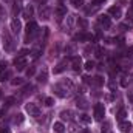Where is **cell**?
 Returning a JSON list of instances; mask_svg holds the SVG:
<instances>
[{
    "label": "cell",
    "mask_w": 133,
    "mask_h": 133,
    "mask_svg": "<svg viewBox=\"0 0 133 133\" xmlns=\"http://www.w3.org/2000/svg\"><path fill=\"white\" fill-rule=\"evenodd\" d=\"M25 31H26V36H25V42H30V40L33 39L34 36H37V33H39L36 22H28V25H26Z\"/></svg>",
    "instance_id": "1"
},
{
    "label": "cell",
    "mask_w": 133,
    "mask_h": 133,
    "mask_svg": "<svg viewBox=\"0 0 133 133\" xmlns=\"http://www.w3.org/2000/svg\"><path fill=\"white\" fill-rule=\"evenodd\" d=\"M93 111H95V119H96V121H102V119H104V116H105V108H104L102 104H96L95 108H93Z\"/></svg>",
    "instance_id": "2"
},
{
    "label": "cell",
    "mask_w": 133,
    "mask_h": 133,
    "mask_svg": "<svg viewBox=\"0 0 133 133\" xmlns=\"http://www.w3.org/2000/svg\"><path fill=\"white\" fill-rule=\"evenodd\" d=\"M3 46H5V50L6 51H12V48H14V42H12V37L9 36V33L8 31H5V34H3Z\"/></svg>",
    "instance_id": "3"
},
{
    "label": "cell",
    "mask_w": 133,
    "mask_h": 133,
    "mask_svg": "<svg viewBox=\"0 0 133 133\" xmlns=\"http://www.w3.org/2000/svg\"><path fill=\"white\" fill-rule=\"evenodd\" d=\"M26 111L30 113V116H34V118H37L40 115V108L36 104H26Z\"/></svg>",
    "instance_id": "4"
},
{
    "label": "cell",
    "mask_w": 133,
    "mask_h": 133,
    "mask_svg": "<svg viewBox=\"0 0 133 133\" xmlns=\"http://www.w3.org/2000/svg\"><path fill=\"white\" fill-rule=\"evenodd\" d=\"M14 65H16V68H17L19 71H22V70H25V66H26V59L22 57V56H19V57L14 59Z\"/></svg>",
    "instance_id": "5"
},
{
    "label": "cell",
    "mask_w": 133,
    "mask_h": 133,
    "mask_svg": "<svg viewBox=\"0 0 133 133\" xmlns=\"http://www.w3.org/2000/svg\"><path fill=\"white\" fill-rule=\"evenodd\" d=\"M74 40H79V42H90L93 40V36L88 33H79L74 36Z\"/></svg>",
    "instance_id": "6"
},
{
    "label": "cell",
    "mask_w": 133,
    "mask_h": 133,
    "mask_svg": "<svg viewBox=\"0 0 133 133\" xmlns=\"http://www.w3.org/2000/svg\"><path fill=\"white\" fill-rule=\"evenodd\" d=\"M99 25L104 28V30H108V28L111 26V20H110V17H108V16H101L99 17Z\"/></svg>",
    "instance_id": "7"
},
{
    "label": "cell",
    "mask_w": 133,
    "mask_h": 133,
    "mask_svg": "<svg viewBox=\"0 0 133 133\" xmlns=\"http://www.w3.org/2000/svg\"><path fill=\"white\" fill-rule=\"evenodd\" d=\"M20 30H22V23H20V20L12 19V20H11V31H12L14 34H19L20 33Z\"/></svg>",
    "instance_id": "8"
},
{
    "label": "cell",
    "mask_w": 133,
    "mask_h": 133,
    "mask_svg": "<svg viewBox=\"0 0 133 133\" xmlns=\"http://www.w3.org/2000/svg\"><path fill=\"white\" fill-rule=\"evenodd\" d=\"M8 76H9V73L6 70V62H0V82H3Z\"/></svg>",
    "instance_id": "9"
},
{
    "label": "cell",
    "mask_w": 133,
    "mask_h": 133,
    "mask_svg": "<svg viewBox=\"0 0 133 133\" xmlns=\"http://www.w3.org/2000/svg\"><path fill=\"white\" fill-rule=\"evenodd\" d=\"M108 14H110L111 17H115V19H119V17L122 16V11H121L119 6H111V8L108 9Z\"/></svg>",
    "instance_id": "10"
},
{
    "label": "cell",
    "mask_w": 133,
    "mask_h": 133,
    "mask_svg": "<svg viewBox=\"0 0 133 133\" xmlns=\"http://www.w3.org/2000/svg\"><path fill=\"white\" fill-rule=\"evenodd\" d=\"M71 66H73L74 71H81V68H82V59L81 57H73L71 59Z\"/></svg>",
    "instance_id": "11"
},
{
    "label": "cell",
    "mask_w": 133,
    "mask_h": 133,
    "mask_svg": "<svg viewBox=\"0 0 133 133\" xmlns=\"http://www.w3.org/2000/svg\"><path fill=\"white\" fill-rule=\"evenodd\" d=\"M54 14H56L59 19H61V17H65L66 16V8L64 6V5H59V6L54 9Z\"/></svg>",
    "instance_id": "12"
},
{
    "label": "cell",
    "mask_w": 133,
    "mask_h": 133,
    "mask_svg": "<svg viewBox=\"0 0 133 133\" xmlns=\"http://www.w3.org/2000/svg\"><path fill=\"white\" fill-rule=\"evenodd\" d=\"M119 129L125 133L130 132V130H132V122H130V121H121V122H119Z\"/></svg>",
    "instance_id": "13"
},
{
    "label": "cell",
    "mask_w": 133,
    "mask_h": 133,
    "mask_svg": "<svg viewBox=\"0 0 133 133\" xmlns=\"http://www.w3.org/2000/svg\"><path fill=\"white\" fill-rule=\"evenodd\" d=\"M33 14H34L33 6H31V5H28V6L23 9V17H25V19H30V17H33Z\"/></svg>",
    "instance_id": "14"
},
{
    "label": "cell",
    "mask_w": 133,
    "mask_h": 133,
    "mask_svg": "<svg viewBox=\"0 0 133 133\" xmlns=\"http://www.w3.org/2000/svg\"><path fill=\"white\" fill-rule=\"evenodd\" d=\"M53 130H54L56 133H64V130H65V125H64L62 122H54Z\"/></svg>",
    "instance_id": "15"
},
{
    "label": "cell",
    "mask_w": 133,
    "mask_h": 133,
    "mask_svg": "<svg viewBox=\"0 0 133 133\" xmlns=\"http://www.w3.org/2000/svg\"><path fill=\"white\" fill-rule=\"evenodd\" d=\"M50 14H51V9H50V8H45V9L40 11V19L46 20V19H50Z\"/></svg>",
    "instance_id": "16"
},
{
    "label": "cell",
    "mask_w": 133,
    "mask_h": 133,
    "mask_svg": "<svg viewBox=\"0 0 133 133\" xmlns=\"http://www.w3.org/2000/svg\"><path fill=\"white\" fill-rule=\"evenodd\" d=\"M125 116H127V111H125L124 108H121V110L118 111V115H116V119L121 122V121H124V119H125Z\"/></svg>",
    "instance_id": "17"
},
{
    "label": "cell",
    "mask_w": 133,
    "mask_h": 133,
    "mask_svg": "<svg viewBox=\"0 0 133 133\" xmlns=\"http://www.w3.org/2000/svg\"><path fill=\"white\" fill-rule=\"evenodd\" d=\"M23 115L22 113H19V115H14V118H12V124H22L23 122Z\"/></svg>",
    "instance_id": "18"
},
{
    "label": "cell",
    "mask_w": 133,
    "mask_h": 133,
    "mask_svg": "<svg viewBox=\"0 0 133 133\" xmlns=\"http://www.w3.org/2000/svg\"><path fill=\"white\" fill-rule=\"evenodd\" d=\"M64 70H65V61H64V62H61L59 65L56 66V68L53 70V73H54V74H59V73H62Z\"/></svg>",
    "instance_id": "19"
},
{
    "label": "cell",
    "mask_w": 133,
    "mask_h": 133,
    "mask_svg": "<svg viewBox=\"0 0 133 133\" xmlns=\"http://www.w3.org/2000/svg\"><path fill=\"white\" fill-rule=\"evenodd\" d=\"M53 90H54V93H56L57 96H61V98H64V96L66 95V93H64V90L61 88V85H54V87H53Z\"/></svg>",
    "instance_id": "20"
},
{
    "label": "cell",
    "mask_w": 133,
    "mask_h": 133,
    "mask_svg": "<svg viewBox=\"0 0 133 133\" xmlns=\"http://www.w3.org/2000/svg\"><path fill=\"white\" fill-rule=\"evenodd\" d=\"M46 77H48V76H46V70H43V71H42V73L37 76V81L43 84V82H46Z\"/></svg>",
    "instance_id": "21"
},
{
    "label": "cell",
    "mask_w": 133,
    "mask_h": 133,
    "mask_svg": "<svg viewBox=\"0 0 133 133\" xmlns=\"http://www.w3.org/2000/svg\"><path fill=\"white\" fill-rule=\"evenodd\" d=\"M93 85H96V87H101V85H104V79H102L101 76H96V77H93Z\"/></svg>",
    "instance_id": "22"
},
{
    "label": "cell",
    "mask_w": 133,
    "mask_h": 133,
    "mask_svg": "<svg viewBox=\"0 0 133 133\" xmlns=\"http://www.w3.org/2000/svg\"><path fill=\"white\" fill-rule=\"evenodd\" d=\"M76 105H77L79 108H87V101L81 98V99H77V101H76Z\"/></svg>",
    "instance_id": "23"
},
{
    "label": "cell",
    "mask_w": 133,
    "mask_h": 133,
    "mask_svg": "<svg viewBox=\"0 0 133 133\" xmlns=\"http://www.w3.org/2000/svg\"><path fill=\"white\" fill-rule=\"evenodd\" d=\"M33 90H34V87H33V85H26V87L23 88V91H22V95H23V96H26V95H30V93H31Z\"/></svg>",
    "instance_id": "24"
},
{
    "label": "cell",
    "mask_w": 133,
    "mask_h": 133,
    "mask_svg": "<svg viewBox=\"0 0 133 133\" xmlns=\"http://www.w3.org/2000/svg\"><path fill=\"white\" fill-rule=\"evenodd\" d=\"M79 119H81L82 122H85V124H88V122H91V118H90L88 115H81V116H79Z\"/></svg>",
    "instance_id": "25"
},
{
    "label": "cell",
    "mask_w": 133,
    "mask_h": 133,
    "mask_svg": "<svg viewBox=\"0 0 133 133\" xmlns=\"http://www.w3.org/2000/svg\"><path fill=\"white\" fill-rule=\"evenodd\" d=\"M70 116H71V111H68V110H62L61 111V118L62 119H70Z\"/></svg>",
    "instance_id": "26"
},
{
    "label": "cell",
    "mask_w": 133,
    "mask_h": 133,
    "mask_svg": "<svg viewBox=\"0 0 133 133\" xmlns=\"http://www.w3.org/2000/svg\"><path fill=\"white\" fill-rule=\"evenodd\" d=\"M71 2V5L74 6V8H81L82 5H84V0H70Z\"/></svg>",
    "instance_id": "27"
},
{
    "label": "cell",
    "mask_w": 133,
    "mask_h": 133,
    "mask_svg": "<svg viewBox=\"0 0 133 133\" xmlns=\"http://www.w3.org/2000/svg\"><path fill=\"white\" fill-rule=\"evenodd\" d=\"M84 68H85L87 71H91V70L95 68V62H91V61H88V62H85V65H84Z\"/></svg>",
    "instance_id": "28"
},
{
    "label": "cell",
    "mask_w": 133,
    "mask_h": 133,
    "mask_svg": "<svg viewBox=\"0 0 133 133\" xmlns=\"http://www.w3.org/2000/svg\"><path fill=\"white\" fill-rule=\"evenodd\" d=\"M87 25H88V23H87L85 19H79V20H77V26H79V28H87Z\"/></svg>",
    "instance_id": "29"
},
{
    "label": "cell",
    "mask_w": 133,
    "mask_h": 133,
    "mask_svg": "<svg viewBox=\"0 0 133 133\" xmlns=\"http://www.w3.org/2000/svg\"><path fill=\"white\" fill-rule=\"evenodd\" d=\"M14 87H17V85H22L23 84V79L22 77H16V79H12V82H11Z\"/></svg>",
    "instance_id": "30"
},
{
    "label": "cell",
    "mask_w": 133,
    "mask_h": 133,
    "mask_svg": "<svg viewBox=\"0 0 133 133\" xmlns=\"http://www.w3.org/2000/svg\"><path fill=\"white\" fill-rule=\"evenodd\" d=\"M34 74H36V66H30V68L26 70V76L31 77V76H34Z\"/></svg>",
    "instance_id": "31"
},
{
    "label": "cell",
    "mask_w": 133,
    "mask_h": 133,
    "mask_svg": "<svg viewBox=\"0 0 133 133\" xmlns=\"http://www.w3.org/2000/svg\"><path fill=\"white\" fill-rule=\"evenodd\" d=\"M95 53H96V57H102V56H104V50H102L101 46L96 48V51H95Z\"/></svg>",
    "instance_id": "32"
},
{
    "label": "cell",
    "mask_w": 133,
    "mask_h": 133,
    "mask_svg": "<svg viewBox=\"0 0 133 133\" xmlns=\"http://www.w3.org/2000/svg\"><path fill=\"white\" fill-rule=\"evenodd\" d=\"M14 98H6V99H5V105H6V107H9V105H12V104H14Z\"/></svg>",
    "instance_id": "33"
},
{
    "label": "cell",
    "mask_w": 133,
    "mask_h": 133,
    "mask_svg": "<svg viewBox=\"0 0 133 133\" xmlns=\"http://www.w3.org/2000/svg\"><path fill=\"white\" fill-rule=\"evenodd\" d=\"M53 104H54V99H53V98H46V99H45V105H48V107H51Z\"/></svg>",
    "instance_id": "34"
},
{
    "label": "cell",
    "mask_w": 133,
    "mask_h": 133,
    "mask_svg": "<svg viewBox=\"0 0 133 133\" xmlns=\"http://www.w3.org/2000/svg\"><path fill=\"white\" fill-rule=\"evenodd\" d=\"M84 82H85V84H88V85H93V79H91V77H88V76H85V77H84Z\"/></svg>",
    "instance_id": "35"
},
{
    "label": "cell",
    "mask_w": 133,
    "mask_h": 133,
    "mask_svg": "<svg viewBox=\"0 0 133 133\" xmlns=\"http://www.w3.org/2000/svg\"><path fill=\"white\" fill-rule=\"evenodd\" d=\"M0 133H11V132H9L8 127H2V129H0Z\"/></svg>",
    "instance_id": "36"
},
{
    "label": "cell",
    "mask_w": 133,
    "mask_h": 133,
    "mask_svg": "<svg viewBox=\"0 0 133 133\" xmlns=\"http://www.w3.org/2000/svg\"><path fill=\"white\" fill-rule=\"evenodd\" d=\"M12 11H14V14H17V12H19V6H17V3H16V6H14V9H12Z\"/></svg>",
    "instance_id": "37"
},
{
    "label": "cell",
    "mask_w": 133,
    "mask_h": 133,
    "mask_svg": "<svg viewBox=\"0 0 133 133\" xmlns=\"http://www.w3.org/2000/svg\"><path fill=\"white\" fill-rule=\"evenodd\" d=\"M0 99H2V90H0Z\"/></svg>",
    "instance_id": "38"
},
{
    "label": "cell",
    "mask_w": 133,
    "mask_h": 133,
    "mask_svg": "<svg viewBox=\"0 0 133 133\" xmlns=\"http://www.w3.org/2000/svg\"><path fill=\"white\" fill-rule=\"evenodd\" d=\"M3 2H11V0H3Z\"/></svg>",
    "instance_id": "39"
},
{
    "label": "cell",
    "mask_w": 133,
    "mask_h": 133,
    "mask_svg": "<svg viewBox=\"0 0 133 133\" xmlns=\"http://www.w3.org/2000/svg\"><path fill=\"white\" fill-rule=\"evenodd\" d=\"M102 2H104V0H102Z\"/></svg>",
    "instance_id": "40"
}]
</instances>
